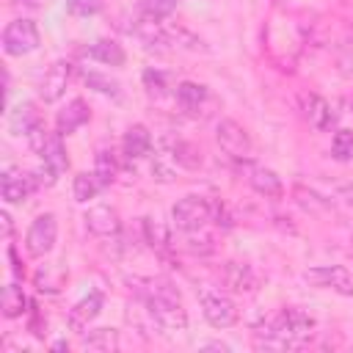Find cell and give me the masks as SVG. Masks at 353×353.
Segmentation results:
<instances>
[{
  "label": "cell",
  "mask_w": 353,
  "mask_h": 353,
  "mask_svg": "<svg viewBox=\"0 0 353 353\" xmlns=\"http://www.w3.org/2000/svg\"><path fill=\"white\" fill-rule=\"evenodd\" d=\"M314 331V317L301 312V309H284L279 312L268 328H262L259 334H265V339H256V345L262 347H301Z\"/></svg>",
  "instance_id": "cell-1"
},
{
  "label": "cell",
  "mask_w": 353,
  "mask_h": 353,
  "mask_svg": "<svg viewBox=\"0 0 353 353\" xmlns=\"http://www.w3.org/2000/svg\"><path fill=\"white\" fill-rule=\"evenodd\" d=\"M143 295H146V306H149V312L160 328H165V331H185L188 328V312L179 301V292L168 281H163V279L149 281Z\"/></svg>",
  "instance_id": "cell-2"
},
{
  "label": "cell",
  "mask_w": 353,
  "mask_h": 353,
  "mask_svg": "<svg viewBox=\"0 0 353 353\" xmlns=\"http://www.w3.org/2000/svg\"><path fill=\"white\" fill-rule=\"evenodd\" d=\"M221 207L204 196H185L171 207V221L179 232H199L204 223L215 221Z\"/></svg>",
  "instance_id": "cell-3"
},
{
  "label": "cell",
  "mask_w": 353,
  "mask_h": 353,
  "mask_svg": "<svg viewBox=\"0 0 353 353\" xmlns=\"http://www.w3.org/2000/svg\"><path fill=\"white\" fill-rule=\"evenodd\" d=\"M41 36L33 19H14L6 25L3 30V52L17 58V55H28L33 50H39Z\"/></svg>",
  "instance_id": "cell-4"
},
{
  "label": "cell",
  "mask_w": 353,
  "mask_h": 353,
  "mask_svg": "<svg viewBox=\"0 0 353 353\" xmlns=\"http://www.w3.org/2000/svg\"><path fill=\"white\" fill-rule=\"evenodd\" d=\"M215 138L223 154H229L232 160H251L254 154V143L245 132V127H240L234 119H221L215 127Z\"/></svg>",
  "instance_id": "cell-5"
},
{
  "label": "cell",
  "mask_w": 353,
  "mask_h": 353,
  "mask_svg": "<svg viewBox=\"0 0 353 353\" xmlns=\"http://www.w3.org/2000/svg\"><path fill=\"white\" fill-rule=\"evenodd\" d=\"M199 301H201L204 320H207L212 328H229V325H234L237 317H240L234 301H232L229 295H223V292H210V290H204V292L199 295Z\"/></svg>",
  "instance_id": "cell-6"
},
{
  "label": "cell",
  "mask_w": 353,
  "mask_h": 353,
  "mask_svg": "<svg viewBox=\"0 0 353 353\" xmlns=\"http://www.w3.org/2000/svg\"><path fill=\"white\" fill-rule=\"evenodd\" d=\"M55 240H58V221L52 212H44L30 223V229L25 234V248L30 256H44L52 251Z\"/></svg>",
  "instance_id": "cell-7"
},
{
  "label": "cell",
  "mask_w": 353,
  "mask_h": 353,
  "mask_svg": "<svg viewBox=\"0 0 353 353\" xmlns=\"http://www.w3.org/2000/svg\"><path fill=\"white\" fill-rule=\"evenodd\" d=\"M72 77H74V63L66 61V58L55 61V63L44 72V77H41V83H39V97H41L44 102H58V99L66 94V85L72 83Z\"/></svg>",
  "instance_id": "cell-8"
},
{
  "label": "cell",
  "mask_w": 353,
  "mask_h": 353,
  "mask_svg": "<svg viewBox=\"0 0 353 353\" xmlns=\"http://www.w3.org/2000/svg\"><path fill=\"white\" fill-rule=\"evenodd\" d=\"M303 279L314 287H328L336 290L339 295L353 298V276L345 265H323V268H312L303 273Z\"/></svg>",
  "instance_id": "cell-9"
},
{
  "label": "cell",
  "mask_w": 353,
  "mask_h": 353,
  "mask_svg": "<svg viewBox=\"0 0 353 353\" xmlns=\"http://www.w3.org/2000/svg\"><path fill=\"white\" fill-rule=\"evenodd\" d=\"M36 190V182H33V174H25L19 168H6L3 176H0V193L8 204H22L30 193Z\"/></svg>",
  "instance_id": "cell-10"
},
{
  "label": "cell",
  "mask_w": 353,
  "mask_h": 353,
  "mask_svg": "<svg viewBox=\"0 0 353 353\" xmlns=\"http://www.w3.org/2000/svg\"><path fill=\"white\" fill-rule=\"evenodd\" d=\"M83 221H85V229H88L91 234H97V237H113V234H119V229H121L119 212H116L113 207H108V204L91 207V210L83 215Z\"/></svg>",
  "instance_id": "cell-11"
},
{
  "label": "cell",
  "mask_w": 353,
  "mask_h": 353,
  "mask_svg": "<svg viewBox=\"0 0 353 353\" xmlns=\"http://www.w3.org/2000/svg\"><path fill=\"white\" fill-rule=\"evenodd\" d=\"M88 119H91L88 102L77 97V99L66 102V108H63V110H58V116H55V127H58V132H61V135H72V132H74V130H80Z\"/></svg>",
  "instance_id": "cell-12"
},
{
  "label": "cell",
  "mask_w": 353,
  "mask_h": 353,
  "mask_svg": "<svg viewBox=\"0 0 353 353\" xmlns=\"http://www.w3.org/2000/svg\"><path fill=\"white\" fill-rule=\"evenodd\" d=\"M223 281L234 292H254L259 287V273L251 265H245V262H226Z\"/></svg>",
  "instance_id": "cell-13"
},
{
  "label": "cell",
  "mask_w": 353,
  "mask_h": 353,
  "mask_svg": "<svg viewBox=\"0 0 353 353\" xmlns=\"http://www.w3.org/2000/svg\"><path fill=\"white\" fill-rule=\"evenodd\" d=\"M102 301H105V298H102V292H97V290H94V292H88L85 298H80V301L69 309V325H72L74 331H83V328H85V325L99 314Z\"/></svg>",
  "instance_id": "cell-14"
},
{
  "label": "cell",
  "mask_w": 353,
  "mask_h": 353,
  "mask_svg": "<svg viewBox=\"0 0 353 353\" xmlns=\"http://www.w3.org/2000/svg\"><path fill=\"white\" fill-rule=\"evenodd\" d=\"M39 124H44L41 121V116H39V110H36V105L33 102H19L11 113H8V130L14 132V135H30Z\"/></svg>",
  "instance_id": "cell-15"
},
{
  "label": "cell",
  "mask_w": 353,
  "mask_h": 353,
  "mask_svg": "<svg viewBox=\"0 0 353 353\" xmlns=\"http://www.w3.org/2000/svg\"><path fill=\"white\" fill-rule=\"evenodd\" d=\"M176 102L185 113H199L204 108V102H210V88L193 80H182L176 85Z\"/></svg>",
  "instance_id": "cell-16"
},
{
  "label": "cell",
  "mask_w": 353,
  "mask_h": 353,
  "mask_svg": "<svg viewBox=\"0 0 353 353\" xmlns=\"http://www.w3.org/2000/svg\"><path fill=\"white\" fill-rule=\"evenodd\" d=\"M303 116H306V121H309L314 130H328V127L336 121L334 108H331L323 97H317V94H309V97L303 99Z\"/></svg>",
  "instance_id": "cell-17"
},
{
  "label": "cell",
  "mask_w": 353,
  "mask_h": 353,
  "mask_svg": "<svg viewBox=\"0 0 353 353\" xmlns=\"http://www.w3.org/2000/svg\"><path fill=\"white\" fill-rule=\"evenodd\" d=\"M83 55L91 58V61H99V63H105V66H121V63L127 61L121 44H116V41H110V39H99V41L83 47Z\"/></svg>",
  "instance_id": "cell-18"
},
{
  "label": "cell",
  "mask_w": 353,
  "mask_h": 353,
  "mask_svg": "<svg viewBox=\"0 0 353 353\" xmlns=\"http://www.w3.org/2000/svg\"><path fill=\"white\" fill-rule=\"evenodd\" d=\"M121 149L130 160H138V157H146L149 149H152V132L143 127V124H132L127 132H124V141H121Z\"/></svg>",
  "instance_id": "cell-19"
},
{
  "label": "cell",
  "mask_w": 353,
  "mask_h": 353,
  "mask_svg": "<svg viewBox=\"0 0 353 353\" xmlns=\"http://www.w3.org/2000/svg\"><path fill=\"white\" fill-rule=\"evenodd\" d=\"M39 154H41L44 165H50L55 174H63L69 168V157H66V149H63V135L58 130L47 135V143H44V149Z\"/></svg>",
  "instance_id": "cell-20"
},
{
  "label": "cell",
  "mask_w": 353,
  "mask_h": 353,
  "mask_svg": "<svg viewBox=\"0 0 353 353\" xmlns=\"http://www.w3.org/2000/svg\"><path fill=\"white\" fill-rule=\"evenodd\" d=\"M248 185H251L259 196H265V199H279V196L284 193V185H281L279 174L270 171V168H254V171L248 174Z\"/></svg>",
  "instance_id": "cell-21"
},
{
  "label": "cell",
  "mask_w": 353,
  "mask_h": 353,
  "mask_svg": "<svg viewBox=\"0 0 353 353\" xmlns=\"http://www.w3.org/2000/svg\"><path fill=\"white\" fill-rule=\"evenodd\" d=\"M94 174L99 179L102 188L113 185L116 182V174H119V160H116V152L113 149H99L97 157H94Z\"/></svg>",
  "instance_id": "cell-22"
},
{
  "label": "cell",
  "mask_w": 353,
  "mask_h": 353,
  "mask_svg": "<svg viewBox=\"0 0 353 353\" xmlns=\"http://www.w3.org/2000/svg\"><path fill=\"white\" fill-rule=\"evenodd\" d=\"M25 306H28V298H25L22 287H19V284H6V287H3V295H0L3 317L14 320V317H19V314L25 312Z\"/></svg>",
  "instance_id": "cell-23"
},
{
  "label": "cell",
  "mask_w": 353,
  "mask_h": 353,
  "mask_svg": "<svg viewBox=\"0 0 353 353\" xmlns=\"http://www.w3.org/2000/svg\"><path fill=\"white\" fill-rule=\"evenodd\" d=\"M143 237L146 243L154 248V251H165L171 245V234H168V226L157 218H143Z\"/></svg>",
  "instance_id": "cell-24"
},
{
  "label": "cell",
  "mask_w": 353,
  "mask_h": 353,
  "mask_svg": "<svg viewBox=\"0 0 353 353\" xmlns=\"http://www.w3.org/2000/svg\"><path fill=\"white\" fill-rule=\"evenodd\" d=\"M80 345L85 350H116L119 347V336H116L113 328H97V331L83 334Z\"/></svg>",
  "instance_id": "cell-25"
},
{
  "label": "cell",
  "mask_w": 353,
  "mask_h": 353,
  "mask_svg": "<svg viewBox=\"0 0 353 353\" xmlns=\"http://www.w3.org/2000/svg\"><path fill=\"white\" fill-rule=\"evenodd\" d=\"M176 6H179V0H141L138 17H143V19H149V22H160V19H165Z\"/></svg>",
  "instance_id": "cell-26"
},
{
  "label": "cell",
  "mask_w": 353,
  "mask_h": 353,
  "mask_svg": "<svg viewBox=\"0 0 353 353\" xmlns=\"http://www.w3.org/2000/svg\"><path fill=\"white\" fill-rule=\"evenodd\" d=\"M171 157H174V163H179L185 168H199L201 165V152L188 141H174L171 143Z\"/></svg>",
  "instance_id": "cell-27"
},
{
  "label": "cell",
  "mask_w": 353,
  "mask_h": 353,
  "mask_svg": "<svg viewBox=\"0 0 353 353\" xmlns=\"http://www.w3.org/2000/svg\"><path fill=\"white\" fill-rule=\"evenodd\" d=\"M72 190H74V199L77 201H88V199H94L99 190H102V185H99V179H97V174L91 171H80L77 176H74V185H72Z\"/></svg>",
  "instance_id": "cell-28"
},
{
  "label": "cell",
  "mask_w": 353,
  "mask_h": 353,
  "mask_svg": "<svg viewBox=\"0 0 353 353\" xmlns=\"http://www.w3.org/2000/svg\"><path fill=\"white\" fill-rule=\"evenodd\" d=\"M83 80H85V85H88V88H94V91H99V94H105V97H113V99H119V97H121V85H119L113 77H108V74L85 72V74H83Z\"/></svg>",
  "instance_id": "cell-29"
},
{
  "label": "cell",
  "mask_w": 353,
  "mask_h": 353,
  "mask_svg": "<svg viewBox=\"0 0 353 353\" xmlns=\"http://www.w3.org/2000/svg\"><path fill=\"white\" fill-rule=\"evenodd\" d=\"M334 61H336V72H339L342 77H353V33H347V36L336 44Z\"/></svg>",
  "instance_id": "cell-30"
},
{
  "label": "cell",
  "mask_w": 353,
  "mask_h": 353,
  "mask_svg": "<svg viewBox=\"0 0 353 353\" xmlns=\"http://www.w3.org/2000/svg\"><path fill=\"white\" fill-rule=\"evenodd\" d=\"M331 154H334L339 163L353 160V130H336V132H334Z\"/></svg>",
  "instance_id": "cell-31"
},
{
  "label": "cell",
  "mask_w": 353,
  "mask_h": 353,
  "mask_svg": "<svg viewBox=\"0 0 353 353\" xmlns=\"http://www.w3.org/2000/svg\"><path fill=\"white\" fill-rule=\"evenodd\" d=\"M295 199H298V204H301L303 210H312V212H323V210H328V207H331V204H328V199L317 196L314 190H306L303 185H298V188H295Z\"/></svg>",
  "instance_id": "cell-32"
},
{
  "label": "cell",
  "mask_w": 353,
  "mask_h": 353,
  "mask_svg": "<svg viewBox=\"0 0 353 353\" xmlns=\"http://www.w3.org/2000/svg\"><path fill=\"white\" fill-rule=\"evenodd\" d=\"M143 85L152 97H163L168 91V77L160 72V69H146L143 72Z\"/></svg>",
  "instance_id": "cell-33"
},
{
  "label": "cell",
  "mask_w": 353,
  "mask_h": 353,
  "mask_svg": "<svg viewBox=\"0 0 353 353\" xmlns=\"http://www.w3.org/2000/svg\"><path fill=\"white\" fill-rule=\"evenodd\" d=\"M61 281H63V273H61V270H58L55 276H52V268L36 273V284H39L41 292H58V290H61Z\"/></svg>",
  "instance_id": "cell-34"
},
{
  "label": "cell",
  "mask_w": 353,
  "mask_h": 353,
  "mask_svg": "<svg viewBox=\"0 0 353 353\" xmlns=\"http://www.w3.org/2000/svg\"><path fill=\"white\" fill-rule=\"evenodd\" d=\"M66 8L77 17H91L102 8V0H66Z\"/></svg>",
  "instance_id": "cell-35"
},
{
  "label": "cell",
  "mask_w": 353,
  "mask_h": 353,
  "mask_svg": "<svg viewBox=\"0 0 353 353\" xmlns=\"http://www.w3.org/2000/svg\"><path fill=\"white\" fill-rule=\"evenodd\" d=\"M8 259H11V270H14V276H17V279H22V276H25V268L17 262V251H14L11 245H8Z\"/></svg>",
  "instance_id": "cell-36"
},
{
  "label": "cell",
  "mask_w": 353,
  "mask_h": 353,
  "mask_svg": "<svg viewBox=\"0 0 353 353\" xmlns=\"http://www.w3.org/2000/svg\"><path fill=\"white\" fill-rule=\"evenodd\" d=\"M0 223H3V237L8 240V237H11V232H14V223H11V215H8L6 210L0 212Z\"/></svg>",
  "instance_id": "cell-37"
},
{
  "label": "cell",
  "mask_w": 353,
  "mask_h": 353,
  "mask_svg": "<svg viewBox=\"0 0 353 353\" xmlns=\"http://www.w3.org/2000/svg\"><path fill=\"white\" fill-rule=\"evenodd\" d=\"M339 196L345 199V204L353 207V185H339Z\"/></svg>",
  "instance_id": "cell-38"
},
{
  "label": "cell",
  "mask_w": 353,
  "mask_h": 353,
  "mask_svg": "<svg viewBox=\"0 0 353 353\" xmlns=\"http://www.w3.org/2000/svg\"><path fill=\"white\" fill-rule=\"evenodd\" d=\"M204 350H229V347L221 345V342H210V345H204Z\"/></svg>",
  "instance_id": "cell-39"
}]
</instances>
